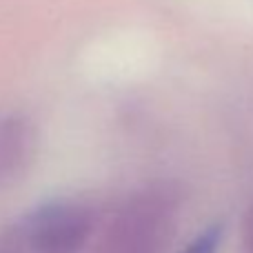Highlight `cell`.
Wrapping results in <instances>:
<instances>
[{"label": "cell", "instance_id": "obj_5", "mask_svg": "<svg viewBox=\"0 0 253 253\" xmlns=\"http://www.w3.org/2000/svg\"><path fill=\"white\" fill-rule=\"evenodd\" d=\"M242 253H253V198L247 207L245 222H242Z\"/></svg>", "mask_w": 253, "mask_h": 253}, {"label": "cell", "instance_id": "obj_1", "mask_svg": "<svg viewBox=\"0 0 253 253\" xmlns=\"http://www.w3.org/2000/svg\"><path fill=\"white\" fill-rule=\"evenodd\" d=\"M182 209L175 182H153L120 207L93 253H165Z\"/></svg>", "mask_w": 253, "mask_h": 253}, {"label": "cell", "instance_id": "obj_4", "mask_svg": "<svg viewBox=\"0 0 253 253\" xmlns=\"http://www.w3.org/2000/svg\"><path fill=\"white\" fill-rule=\"evenodd\" d=\"M220 240H222V224H211L191 245H187L182 253H215L220 247Z\"/></svg>", "mask_w": 253, "mask_h": 253}, {"label": "cell", "instance_id": "obj_2", "mask_svg": "<svg viewBox=\"0 0 253 253\" xmlns=\"http://www.w3.org/2000/svg\"><path fill=\"white\" fill-rule=\"evenodd\" d=\"M96 224V209L84 200L44 202L0 231V253H80Z\"/></svg>", "mask_w": 253, "mask_h": 253}, {"label": "cell", "instance_id": "obj_3", "mask_svg": "<svg viewBox=\"0 0 253 253\" xmlns=\"http://www.w3.org/2000/svg\"><path fill=\"white\" fill-rule=\"evenodd\" d=\"M36 153V126L25 114L0 116V189L29 169Z\"/></svg>", "mask_w": 253, "mask_h": 253}]
</instances>
